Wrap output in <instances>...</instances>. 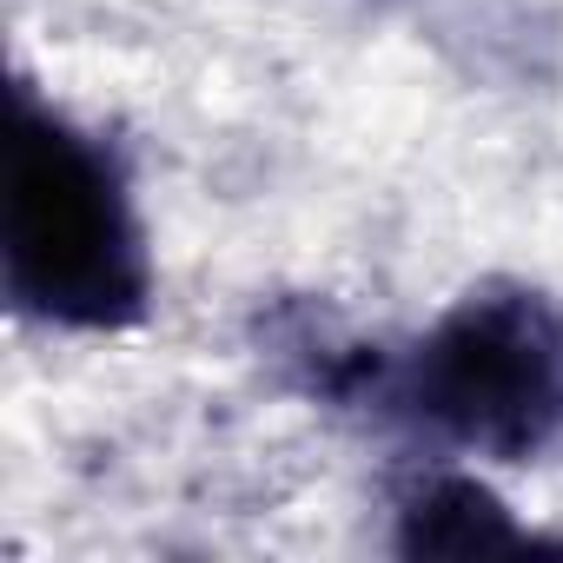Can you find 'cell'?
I'll return each mask as SVG.
<instances>
[{"label":"cell","mask_w":563,"mask_h":563,"mask_svg":"<svg viewBox=\"0 0 563 563\" xmlns=\"http://www.w3.org/2000/svg\"><path fill=\"white\" fill-rule=\"evenodd\" d=\"M391 398L451 444L530 464L563 444V306L530 286L464 292L391 372Z\"/></svg>","instance_id":"2"},{"label":"cell","mask_w":563,"mask_h":563,"mask_svg":"<svg viewBox=\"0 0 563 563\" xmlns=\"http://www.w3.org/2000/svg\"><path fill=\"white\" fill-rule=\"evenodd\" d=\"M510 543H523V530L477 477H431L405 504V523H398V550L411 556H477V550H510Z\"/></svg>","instance_id":"3"},{"label":"cell","mask_w":563,"mask_h":563,"mask_svg":"<svg viewBox=\"0 0 563 563\" xmlns=\"http://www.w3.org/2000/svg\"><path fill=\"white\" fill-rule=\"evenodd\" d=\"M8 292L21 312L74 332H120L153 299L146 239L113 153L34 93L14 100L8 140Z\"/></svg>","instance_id":"1"}]
</instances>
